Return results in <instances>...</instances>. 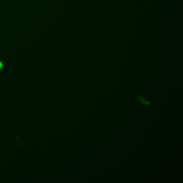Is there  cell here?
Masks as SVG:
<instances>
[{"instance_id":"6da1fadb","label":"cell","mask_w":183,"mask_h":183,"mask_svg":"<svg viewBox=\"0 0 183 183\" xmlns=\"http://www.w3.org/2000/svg\"><path fill=\"white\" fill-rule=\"evenodd\" d=\"M134 98L137 101H140L141 105H146L147 106H150L151 105V101L147 100L144 95H136Z\"/></svg>"},{"instance_id":"7a4b0ae2","label":"cell","mask_w":183,"mask_h":183,"mask_svg":"<svg viewBox=\"0 0 183 183\" xmlns=\"http://www.w3.org/2000/svg\"><path fill=\"white\" fill-rule=\"evenodd\" d=\"M3 67V65H2V63L1 62H0V69L2 68Z\"/></svg>"}]
</instances>
